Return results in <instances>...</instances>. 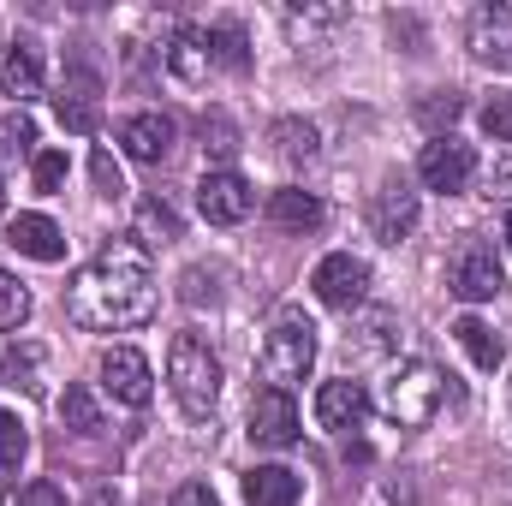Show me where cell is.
<instances>
[{
	"label": "cell",
	"mask_w": 512,
	"mask_h": 506,
	"mask_svg": "<svg viewBox=\"0 0 512 506\" xmlns=\"http://www.w3.org/2000/svg\"><path fill=\"white\" fill-rule=\"evenodd\" d=\"M66 316L90 334H131L155 316V268L137 239H114L66 286Z\"/></svg>",
	"instance_id": "obj_1"
},
{
	"label": "cell",
	"mask_w": 512,
	"mask_h": 506,
	"mask_svg": "<svg viewBox=\"0 0 512 506\" xmlns=\"http://www.w3.org/2000/svg\"><path fill=\"white\" fill-rule=\"evenodd\" d=\"M447 399H453L447 370L429 364V358H411V364H399V370L382 381V399H376V405H382L387 423H399V429H429Z\"/></svg>",
	"instance_id": "obj_2"
},
{
	"label": "cell",
	"mask_w": 512,
	"mask_h": 506,
	"mask_svg": "<svg viewBox=\"0 0 512 506\" xmlns=\"http://www.w3.org/2000/svg\"><path fill=\"white\" fill-rule=\"evenodd\" d=\"M167 387L179 399L185 417H215V399H221V358L197 340V334H173L167 346Z\"/></svg>",
	"instance_id": "obj_3"
},
{
	"label": "cell",
	"mask_w": 512,
	"mask_h": 506,
	"mask_svg": "<svg viewBox=\"0 0 512 506\" xmlns=\"http://www.w3.org/2000/svg\"><path fill=\"white\" fill-rule=\"evenodd\" d=\"M256 370L268 387H280V393H292L298 381L316 370V328L298 316V310H286L274 328H268V340H262V358H256Z\"/></svg>",
	"instance_id": "obj_4"
},
{
	"label": "cell",
	"mask_w": 512,
	"mask_h": 506,
	"mask_svg": "<svg viewBox=\"0 0 512 506\" xmlns=\"http://www.w3.org/2000/svg\"><path fill=\"white\" fill-rule=\"evenodd\" d=\"M501 286H507V274H501L495 245L489 239H459V251L447 256V292L465 298V304H489Z\"/></svg>",
	"instance_id": "obj_5"
},
{
	"label": "cell",
	"mask_w": 512,
	"mask_h": 506,
	"mask_svg": "<svg viewBox=\"0 0 512 506\" xmlns=\"http://www.w3.org/2000/svg\"><path fill=\"white\" fill-rule=\"evenodd\" d=\"M471 173H477V149H471V143H459L453 131L429 137V143H423V155H417V179H423L429 191H441V197H459V191L471 185Z\"/></svg>",
	"instance_id": "obj_6"
},
{
	"label": "cell",
	"mask_w": 512,
	"mask_h": 506,
	"mask_svg": "<svg viewBox=\"0 0 512 506\" xmlns=\"http://www.w3.org/2000/svg\"><path fill=\"white\" fill-rule=\"evenodd\" d=\"M197 209H203L209 227H239V221H251V209H256L251 179L233 173V167H209L203 185H197Z\"/></svg>",
	"instance_id": "obj_7"
},
{
	"label": "cell",
	"mask_w": 512,
	"mask_h": 506,
	"mask_svg": "<svg viewBox=\"0 0 512 506\" xmlns=\"http://www.w3.org/2000/svg\"><path fill=\"white\" fill-rule=\"evenodd\" d=\"M310 292L328 304V310H358L364 298H370V262L352 251H334L316 262V274H310Z\"/></svg>",
	"instance_id": "obj_8"
},
{
	"label": "cell",
	"mask_w": 512,
	"mask_h": 506,
	"mask_svg": "<svg viewBox=\"0 0 512 506\" xmlns=\"http://www.w3.org/2000/svg\"><path fill=\"white\" fill-rule=\"evenodd\" d=\"M465 48H471V60H477V66L512 72V6H507V0H495V6H477V12H471Z\"/></svg>",
	"instance_id": "obj_9"
},
{
	"label": "cell",
	"mask_w": 512,
	"mask_h": 506,
	"mask_svg": "<svg viewBox=\"0 0 512 506\" xmlns=\"http://www.w3.org/2000/svg\"><path fill=\"white\" fill-rule=\"evenodd\" d=\"M417 191L405 185V179H382V191L370 197V233L382 239V245H399V239H411V227H417Z\"/></svg>",
	"instance_id": "obj_10"
},
{
	"label": "cell",
	"mask_w": 512,
	"mask_h": 506,
	"mask_svg": "<svg viewBox=\"0 0 512 506\" xmlns=\"http://www.w3.org/2000/svg\"><path fill=\"white\" fill-rule=\"evenodd\" d=\"M364 417H370V393H364V381H322L316 387V423L328 429V435H352V429H364Z\"/></svg>",
	"instance_id": "obj_11"
},
{
	"label": "cell",
	"mask_w": 512,
	"mask_h": 506,
	"mask_svg": "<svg viewBox=\"0 0 512 506\" xmlns=\"http://www.w3.org/2000/svg\"><path fill=\"white\" fill-rule=\"evenodd\" d=\"M298 429H304V423H298L292 393L262 387V393L251 399V441H256V447H274V453H280V447H292V441H298Z\"/></svg>",
	"instance_id": "obj_12"
},
{
	"label": "cell",
	"mask_w": 512,
	"mask_h": 506,
	"mask_svg": "<svg viewBox=\"0 0 512 506\" xmlns=\"http://www.w3.org/2000/svg\"><path fill=\"white\" fill-rule=\"evenodd\" d=\"M102 387L120 399V405H149V393H155V376H149V358L143 352H131V346H114V352H102Z\"/></svg>",
	"instance_id": "obj_13"
},
{
	"label": "cell",
	"mask_w": 512,
	"mask_h": 506,
	"mask_svg": "<svg viewBox=\"0 0 512 506\" xmlns=\"http://www.w3.org/2000/svg\"><path fill=\"white\" fill-rule=\"evenodd\" d=\"M173 120L167 114H131L126 126H120V149H126L131 161H143V167H161L167 155H173Z\"/></svg>",
	"instance_id": "obj_14"
},
{
	"label": "cell",
	"mask_w": 512,
	"mask_h": 506,
	"mask_svg": "<svg viewBox=\"0 0 512 506\" xmlns=\"http://www.w3.org/2000/svg\"><path fill=\"white\" fill-rule=\"evenodd\" d=\"M6 245L18 256H30V262H60V256H66V233H60L48 215H18V221L6 227Z\"/></svg>",
	"instance_id": "obj_15"
},
{
	"label": "cell",
	"mask_w": 512,
	"mask_h": 506,
	"mask_svg": "<svg viewBox=\"0 0 512 506\" xmlns=\"http://www.w3.org/2000/svg\"><path fill=\"white\" fill-rule=\"evenodd\" d=\"M167 72H173V78H185V84H203V78L215 72V54H209V30H197V24L173 30V42H167Z\"/></svg>",
	"instance_id": "obj_16"
},
{
	"label": "cell",
	"mask_w": 512,
	"mask_h": 506,
	"mask_svg": "<svg viewBox=\"0 0 512 506\" xmlns=\"http://www.w3.org/2000/svg\"><path fill=\"white\" fill-rule=\"evenodd\" d=\"M0 84H6V96H18V108L42 96V54H36V42L0 48Z\"/></svg>",
	"instance_id": "obj_17"
},
{
	"label": "cell",
	"mask_w": 512,
	"mask_h": 506,
	"mask_svg": "<svg viewBox=\"0 0 512 506\" xmlns=\"http://www.w3.org/2000/svg\"><path fill=\"white\" fill-rule=\"evenodd\" d=\"M268 221H274V227H286V233H316V227L328 221V209H322V197H316V191L286 185V191H274V197H268Z\"/></svg>",
	"instance_id": "obj_18"
},
{
	"label": "cell",
	"mask_w": 512,
	"mask_h": 506,
	"mask_svg": "<svg viewBox=\"0 0 512 506\" xmlns=\"http://www.w3.org/2000/svg\"><path fill=\"white\" fill-rule=\"evenodd\" d=\"M298 495H304V483L286 465H256L245 477V501L251 506H298Z\"/></svg>",
	"instance_id": "obj_19"
},
{
	"label": "cell",
	"mask_w": 512,
	"mask_h": 506,
	"mask_svg": "<svg viewBox=\"0 0 512 506\" xmlns=\"http://www.w3.org/2000/svg\"><path fill=\"white\" fill-rule=\"evenodd\" d=\"M453 340L465 346V358L477 364V370H501V358H507V346H501V334L483 322V316H459L453 322Z\"/></svg>",
	"instance_id": "obj_20"
},
{
	"label": "cell",
	"mask_w": 512,
	"mask_h": 506,
	"mask_svg": "<svg viewBox=\"0 0 512 506\" xmlns=\"http://www.w3.org/2000/svg\"><path fill=\"white\" fill-rule=\"evenodd\" d=\"M0 376H6V387L42 393V346H30V340L6 346V352H0Z\"/></svg>",
	"instance_id": "obj_21"
},
{
	"label": "cell",
	"mask_w": 512,
	"mask_h": 506,
	"mask_svg": "<svg viewBox=\"0 0 512 506\" xmlns=\"http://www.w3.org/2000/svg\"><path fill=\"white\" fill-rule=\"evenodd\" d=\"M24 155L36 161V120L24 108H12V114H0V167H12Z\"/></svg>",
	"instance_id": "obj_22"
},
{
	"label": "cell",
	"mask_w": 512,
	"mask_h": 506,
	"mask_svg": "<svg viewBox=\"0 0 512 506\" xmlns=\"http://www.w3.org/2000/svg\"><path fill=\"white\" fill-rule=\"evenodd\" d=\"M197 131H203V155H209V161H221V167H227V161L239 155V126H233L221 108H209V114L197 120Z\"/></svg>",
	"instance_id": "obj_23"
},
{
	"label": "cell",
	"mask_w": 512,
	"mask_h": 506,
	"mask_svg": "<svg viewBox=\"0 0 512 506\" xmlns=\"http://www.w3.org/2000/svg\"><path fill=\"white\" fill-rule=\"evenodd\" d=\"M137 233H143V245H173L179 239V215L161 197H143L137 203Z\"/></svg>",
	"instance_id": "obj_24"
},
{
	"label": "cell",
	"mask_w": 512,
	"mask_h": 506,
	"mask_svg": "<svg viewBox=\"0 0 512 506\" xmlns=\"http://www.w3.org/2000/svg\"><path fill=\"white\" fill-rule=\"evenodd\" d=\"M60 423H66L72 435H96V429H102V405H96V393H90V387H66V399H60Z\"/></svg>",
	"instance_id": "obj_25"
},
{
	"label": "cell",
	"mask_w": 512,
	"mask_h": 506,
	"mask_svg": "<svg viewBox=\"0 0 512 506\" xmlns=\"http://www.w3.org/2000/svg\"><path fill=\"white\" fill-rule=\"evenodd\" d=\"M54 114H60V126L78 131V137H90V131H96V120H102L90 90H60V96H54Z\"/></svg>",
	"instance_id": "obj_26"
},
{
	"label": "cell",
	"mask_w": 512,
	"mask_h": 506,
	"mask_svg": "<svg viewBox=\"0 0 512 506\" xmlns=\"http://www.w3.org/2000/svg\"><path fill=\"white\" fill-rule=\"evenodd\" d=\"M209 54H215V66H227V72H245V66H251V48H245V30H239V24H209Z\"/></svg>",
	"instance_id": "obj_27"
},
{
	"label": "cell",
	"mask_w": 512,
	"mask_h": 506,
	"mask_svg": "<svg viewBox=\"0 0 512 506\" xmlns=\"http://www.w3.org/2000/svg\"><path fill=\"white\" fill-rule=\"evenodd\" d=\"M274 149H280V161H310L316 155V126H304V120H274Z\"/></svg>",
	"instance_id": "obj_28"
},
{
	"label": "cell",
	"mask_w": 512,
	"mask_h": 506,
	"mask_svg": "<svg viewBox=\"0 0 512 506\" xmlns=\"http://www.w3.org/2000/svg\"><path fill=\"white\" fill-rule=\"evenodd\" d=\"M66 173H72V161H66L60 149H36L30 179H36V191H42V197H60V191H66Z\"/></svg>",
	"instance_id": "obj_29"
},
{
	"label": "cell",
	"mask_w": 512,
	"mask_h": 506,
	"mask_svg": "<svg viewBox=\"0 0 512 506\" xmlns=\"http://www.w3.org/2000/svg\"><path fill=\"white\" fill-rule=\"evenodd\" d=\"M24 322H30V292H24L18 274L0 268V334H6V328H24Z\"/></svg>",
	"instance_id": "obj_30"
},
{
	"label": "cell",
	"mask_w": 512,
	"mask_h": 506,
	"mask_svg": "<svg viewBox=\"0 0 512 506\" xmlns=\"http://www.w3.org/2000/svg\"><path fill=\"white\" fill-rule=\"evenodd\" d=\"M24 453H30V435H24V423H18L12 411H0V477H12V471L24 465Z\"/></svg>",
	"instance_id": "obj_31"
},
{
	"label": "cell",
	"mask_w": 512,
	"mask_h": 506,
	"mask_svg": "<svg viewBox=\"0 0 512 506\" xmlns=\"http://www.w3.org/2000/svg\"><path fill=\"white\" fill-rule=\"evenodd\" d=\"M459 114H465V96H459V90H435L429 102H417V120L435 131V137H441V126H453Z\"/></svg>",
	"instance_id": "obj_32"
},
{
	"label": "cell",
	"mask_w": 512,
	"mask_h": 506,
	"mask_svg": "<svg viewBox=\"0 0 512 506\" xmlns=\"http://www.w3.org/2000/svg\"><path fill=\"white\" fill-rule=\"evenodd\" d=\"M215 280H221L215 268H185L179 298H185V304H215V298H221V286H215Z\"/></svg>",
	"instance_id": "obj_33"
},
{
	"label": "cell",
	"mask_w": 512,
	"mask_h": 506,
	"mask_svg": "<svg viewBox=\"0 0 512 506\" xmlns=\"http://www.w3.org/2000/svg\"><path fill=\"white\" fill-rule=\"evenodd\" d=\"M90 173H96V191H102V197H120V191H126V179H120V167H114V155H108V149H96V155H90Z\"/></svg>",
	"instance_id": "obj_34"
},
{
	"label": "cell",
	"mask_w": 512,
	"mask_h": 506,
	"mask_svg": "<svg viewBox=\"0 0 512 506\" xmlns=\"http://www.w3.org/2000/svg\"><path fill=\"white\" fill-rule=\"evenodd\" d=\"M483 131H489L495 143H512V96H495V102L483 108Z\"/></svg>",
	"instance_id": "obj_35"
},
{
	"label": "cell",
	"mask_w": 512,
	"mask_h": 506,
	"mask_svg": "<svg viewBox=\"0 0 512 506\" xmlns=\"http://www.w3.org/2000/svg\"><path fill=\"white\" fill-rule=\"evenodd\" d=\"M18 506H66V495H60V483H24Z\"/></svg>",
	"instance_id": "obj_36"
},
{
	"label": "cell",
	"mask_w": 512,
	"mask_h": 506,
	"mask_svg": "<svg viewBox=\"0 0 512 506\" xmlns=\"http://www.w3.org/2000/svg\"><path fill=\"white\" fill-rule=\"evenodd\" d=\"M173 506H221V501H215V489H209V483H185V489L173 495Z\"/></svg>",
	"instance_id": "obj_37"
},
{
	"label": "cell",
	"mask_w": 512,
	"mask_h": 506,
	"mask_svg": "<svg viewBox=\"0 0 512 506\" xmlns=\"http://www.w3.org/2000/svg\"><path fill=\"white\" fill-rule=\"evenodd\" d=\"M84 506H120V501H114V489H96V495H90Z\"/></svg>",
	"instance_id": "obj_38"
},
{
	"label": "cell",
	"mask_w": 512,
	"mask_h": 506,
	"mask_svg": "<svg viewBox=\"0 0 512 506\" xmlns=\"http://www.w3.org/2000/svg\"><path fill=\"white\" fill-rule=\"evenodd\" d=\"M507 251H512V215H507Z\"/></svg>",
	"instance_id": "obj_39"
},
{
	"label": "cell",
	"mask_w": 512,
	"mask_h": 506,
	"mask_svg": "<svg viewBox=\"0 0 512 506\" xmlns=\"http://www.w3.org/2000/svg\"><path fill=\"white\" fill-rule=\"evenodd\" d=\"M0 215H6V185H0Z\"/></svg>",
	"instance_id": "obj_40"
}]
</instances>
